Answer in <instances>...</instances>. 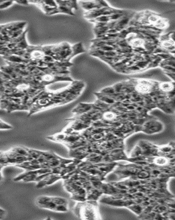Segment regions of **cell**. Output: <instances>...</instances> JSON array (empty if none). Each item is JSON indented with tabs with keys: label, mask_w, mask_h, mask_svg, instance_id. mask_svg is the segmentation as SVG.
<instances>
[{
	"label": "cell",
	"mask_w": 175,
	"mask_h": 220,
	"mask_svg": "<svg viewBox=\"0 0 175 220\" xmlns=\"http://www.w3.org/2000/svg\"><path fill=\"white\" fill-rule=\"evenodd\" d=\"M162 88H163V90H170V88H171V86L170 85L169 83H165L163 85Z\"/></svg>",
	"instance_id": "cell-7"
},
{
	"label": "cell",
	"mask_w": 175,
	"mask_h": 220,
	"mask_svg": "<svg viewBox=\"0 0 175 220\" xmlns=\"http://www.w3.org/2000/svg\"><path fill=\"white\" fill-rule=\"evenodd\" d=\"M15 3L12 1H0V9H6Z\"/></svg>",
	"instance_id": "cell-4"
},
{
	"label": "cell",
	"mask_w": 175,
	"mask_h": 220,
	"mask_svg": "<svg viewBox=\"0 0 175 220\" xmlns=\"http://www.w3.org/2000/svg\"><path fill=\"white\" fill-rule=\"evenodd\" d=\"M2 28H3V24L0 25V33H1V30L2 29Z\"/></svg>",
	"instance_id": "cell-8"
},
{
	"label": "cell",
	"mask_w": 175,
	"mask_h": 220,
	"mask_svg": "<svg viewBox=\"0 0 175 220\" xmlns=\"http://www.w3.org/2000/svg\"><path fill=\"white\" fill-rule=\"evenodd\" d=\"M37 205L41 208L56 211H66V200L59 197L41 196L36 199Z\"/></svg>",
	"instance_id": "cell-1"
},
{
	"label": "cell",
	"mask_w": 175,
	"mask_h": 220,
	"mask_svg": "<svg viewBox=\"0 0 175 220\" xmlns=\"http://www.w3.org/2000/svg\"><path fill=\"white\" fill-rule=\"evenodd\" d=\"M3 59L5 60L10 63H23L25 65H29L30 63V60L24 59V57H21L16 55L12 54L3 56Z\"/></svg>",
	"instance_id": "cell-2"
},
{
	"label": "cell",
	"mask_w": 175,
	"mask_h": 220,
	"mask_svg": "<svg viewBox=\"0 0 175 220\" xmlns=\"http://www.w3.org/2000/svg\"><path fill=\"white\" fill-rule=\"evenodd\" d=\"M137 89L141 92L146 93V92H148V91H149L150 86L149 85H147V84L142 83V84H140L138 86Z\"/></svg>",
	"instance_id": "cell-5"
},
{
	"label": "cell",
	"mask_w": 175,
	"mask_h": 220,
	"mask_svg": "<svg viewBox=\"0 0 175 220\" xmlns=\"http://www.w3.org/2000/svg\"><path fill=\"white\" fill-rule=\"evenodd\" d=\"M85 52V50L83 48L82 43L79 42L76 44H75L73 46H71V53L68 58L66 59V60L65 61V63H68L73 56H74L79 54H80L81 52Z\"/></svg>",
	"instance_id": "cell-3"
},
{
	"label": "cell",
	"mask_w": 175,
	"mask_h": 220,
	"mask_svg": "<svg viewBox=\"0 0 175 220\" xmlns=\"http://www.w3.org/2000/svg\"><path fill=\"white\" fill-rule=\"evenodd\" d=\"M14 2H15V3H18L21 5H25V6H28L29 4L28 1H16Z\"/></svg>",
	"instance_id": "cell-6"
}]
</instances>
